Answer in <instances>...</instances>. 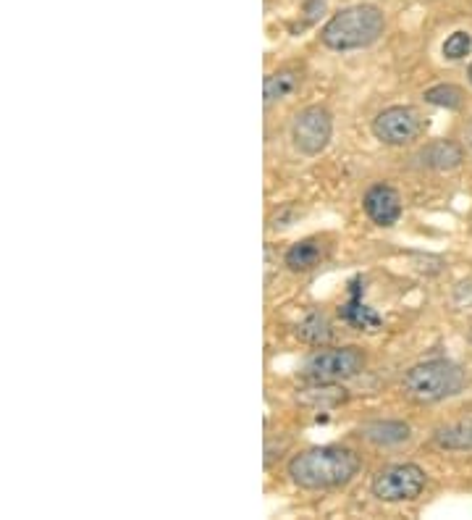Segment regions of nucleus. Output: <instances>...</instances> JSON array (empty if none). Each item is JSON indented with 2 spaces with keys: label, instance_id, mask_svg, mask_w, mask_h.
Listing matches in <instances>:
<instances>
[{
  "label": "nucleus",
  "instance_id": "f8f14e48",
  "mask_svg": "<svg viewBox=\"0 0 472 520\" xmlns=\"http://www.w3.org/2000/svg\"><path fill=\"white\" fill-rule=\"evenodd\" d=\"M417 166L431 171H454L465 163V150L462 145L452 140H436L428 142L420 153L415 155Z\"/></svg>",
  "mask_w": 472,
  "mask_h": 520
},
{
  "label": "nucleus",
  "instance_id": "6ab92c4d",
  "mask_svg": "<svg viewBox=\"0 0 472 520\" xmlns=\"http://www.w3.org/2000/svg\"><path fill=\"white\" fill-rule=\"evenodd\" d=\"M452 300L459 308H472V279H465V282H459L457 287H454Z\"/></svg>",
  "mask_w": 472,
  "mask_h": 520
},
{
  "label": "nucleus",
  "instance_id": "0eeeda50",
  "mask_svg": "<svg viewBox=\"0 0 472 520\" xmlns=\"http://www.w3.org/2000/svg\"><path fill=\"white\" fill-rule=\"evenodd\" d=\"M370 129H373L375 140L386 148H407V145H415L420 140L425 124L417 108L389 106L375 116Z\"/></svg>",
  "mask_w": 472,
  "mask_h": 520
},
{
  "label": "nucleus",
  "instance_id": "7ed1b4c3",
  "mask_svg": "<svg viewBox=\"0 0 472 520\" xmlns=\"http://www.w3.org/2000/svg\"><path fill=\"white\" fill-rule=\"evenodd\" d=\"M465 384L467 376L457 363L436 358L407 368L402 381H399V389L415 405H436V402H444L462 392Z\"/></svg>",
  "mask_w": 472,
  "mask_h": 520
},
{
  "label": "nucleus",
  "instance_id": "f03ea898",
  "mask_svg": "<svg viewBox=\"0 0 472 520\" xmlns=\"http://www.w3.org/2000/svg\"><path fill=\"white\" fill-rule=\"evenodd\" d=\"M386 32V16L378 6L357 3L336 11L320 29V43L334 53H352L375 45Z\"/></svg>",
  "mask_w": 472,
  "mask_h": 520
},
{
  "label": "nucleus",
  "instance_id": "412c9836",
  "mask_svg": "<svg viewBox=\"0 0 472 520\" xmlns=\"http://www.w3.org/2000/svg\"><path fill=\"white\" fill-rule=\"evenodd\" d=\"M465 140H467V145H470V150H472V119L467 121V127H465Z\"/></svg>",
  "mask_w": 472,
  "mask_h": 520
},
{
  "label": "nucleus",
  "instance_id": "2eb2a0df",
  "mask_svg": "<svg viewBox=\"0 0 472 520\" xmlns=\"http://www.w3.org/2000/svg\"><path fill=\"white\" fill-rule=\"evenodd\" d=\"M433 444L444 452H472V418L438 426L433 431Z\"/></svg>",
  "mask_w": 472,
  "mask_h": 520
},
{
  "label": "nucleus",
  "instance_id": "4be33fe9",
  "mask_svg": "<svg viewBox=\"0 0 472 520\" xmlns=\"http://www.w3.org/2000/svg\"><path fill=\"white\" fill-rule=\"evenodd\" d=\"M467 74H470V82H472V64H470V69H467Z\"/></svg>",
  "mask_w": 472,
  "mask_h": 520
},
{
  "label": "nucleus",
  "instance_id": "ddd939ff",
  "mask_svg": "<svg viewBox=\"0 0 472 520\" xmlns=\"http://www.w3.org/2000/svg\"><path fill=\"white\" fill-rule=\"evenodd\" d=\"M302 69L299 66H281V69L271 71L263 82V103L265 108H273L278 103H284L302 87Z\"/></svg>",
  "mask_w": 472,
  "mask_h": 520
},
{
  "label": "nucleus",
  "instance_id": "dca6fc26",
  "mask_svg": "<svg viewBox=\"0 0 472 520\" xmlns=\"http://www.w3.org/2000/svg\"><path fill=\"white\" fill-rule=\"evenodd\" d=\"M347 397V389H341L339 384H318V381H313V387L310 389H302V392H299V402L313 410L339 408L341 402H347Z\"/></svg>",
  "mask_w": 472,
  "mask_h": 520
},
{
  "label": "nucleus",
  "instance_id": "f257e3e1",
  "mask_svg": "<svg viewBox=\"0 0 472 520\" xmlns=\"http://www.w3.org/2000/svg\"><path fill=\"white\" fill-rule=\"evenodd\" d=\"M362 471V457L341 444H323V447H307L292 455L286 465V476L292 484L305 492H326L352 484Z\"/></svg>",
  "mask_w": 472,
  "mask_h": 520
},
{
  "label": "nucleus",
  "instance_id": "f3484780",
  "mask_svg": "<svg viewBox=\"0 0 472 520\" xmlns=\"http://www.w3.org/2000/svg\"><path fill=\"white\" fill-rule=\"evenodd\" d=\"M425 103H431L436 108H446V111H459V108L465 106V92L462 87L457 85H436V87H428L423 92Z\"/></svg>",
  "mask_w": 472,
  "mask_h": 520
},
{
  "label": "nucleus",
  "instance_id": "1a4fd4ad",
  "mask_svg": "<svg viewBox=\"0 0 472 520\" xmlns=\"http://www.w3.org/2000/svg\"><path fill=\"white\" fill-rule=\"evenodd\" d=\"M339 313L341 321L357 331H378L383 326L381 313H375L365 303V282H362V276H354L352 282H349V300L341 305Z\"/></svg>",
  "mask_w": 472,
  "mask_h": 520
},
{
  "label": "nucleus",
  "instance_id": "aec40b11",
  "mask_svg": "<svg viewBox=\"0 0 472 520\" xmlns=\"http://www.w3.org/2000/svg\"><path fill=\"white\" fill-rule=\"evenodd\" d=\"M302 11H305V27L307 24H315L323 16V11H326V0H307Z\"/></svg>",
  "mask_w": 472,
  "mask_h": 520
},
{
  "label": "nucleus",
  "instance_id": "9b49d317",
  "mask_svg": "<svg viewBox=\"0 0 472 520\" xmlns=\"http://www.w3.org/2000/svg\"><path fill=\"white\" fill-rule=\"evenodd\" d=\"M328 258V245L320 237H305L297 239L289 250L284 253V266L292 274H307Z\"/></svg>",
  "mask_w": 472,
  "mask_h": 520
},
{
  "label": "nucleus",
  "instance_id": "6e6552de",
  "mask_svg": "<svg viewBox=\"0 0 472 520\" xmlns=\"http://www.w3.org/2000/svg\"><path fill=\"white\" fill-rule=\"evenodd\" d=\"M362 208H365V216H368L375 226H383V229L399 224V218H402L404 213L399 190H394L391 184H383V182L373 184V187L365 192V197H362Z\"/></svg>",
  "mask_w": 472,
  "mask_h": 520
},
{
  "label": "nucleus",
  "instance_id": "9d476101",
  "mask_svg": "<svg viewBox=\"0 0 472 520\" xmlns=\"http://www.w3.org/2000/svg\"><path fill=\"white\" fill-rule=\"evenodd\" d=\"M357 434L373 447H402L412 439L410 423L396 421V418H375V421L362 423Z\"/></svg>",
  "mask_w": 472,
  "mask_h": 520
},
{
  "label": "nucleus",
  "instance_id": "a211bd4d",
  "mask_svg": "<svg viewBox=\"0 0 472 520\" xmlns=\"http://www.w3.org/2000/svg\"><path fill=\"white\" fill-rule=\"evenodd\" d=\"M444 58L446 61H462V58L470 56L472 50V37L470 32H465V29H459V32H454L449 40L444 43Z\"/></svg>",
  "mask_w": 472,
  "mask_h": 520
},
{
  "label": "nucleus",
  "instance_id": "39448f33",
  "mask_svg": "<svg viewBox=\"0 0 472 520\" xmlns=\"http://www.w3.org/2000/svg\"><path fill=\"white\" fill-rule=\"evenodd\" d=\"M425 484H428V473L420 465L394 463L375 473L370 481V494L378 502L399 505V502H415L423 494Z\"/></svg>",
  "mask_w": 472,
  "mask_h": 520
},
{
  "label": "nucleus",
  "instance_id": "20e7f679",
  "mask_svg": "<svg viewBox=\"0 0 472 520\" xmlns=\"http://www.w3.org/2000/svg\"><path fill=\"white\" fill-rule=\"evenodd\" d=\"M368 366V355L357 345L344 347H315L302 363V379L318 381V384H341L354 376H360Z\"/></svg>",
  "mask_w": 472,
  "mask_h": 520
},
{
  "label": "nucleus",
  "instance_id": "4468645a",
  "mask_svg": "<svg viewBox=\"0 0 472 520\" xmlns=\"http://www.w3.org/2000/svg\"><path fill=\"white\" fill-rule=\"evenodd\" d=\"M294 334H297L299 342H305L310 347H328L334 342L336 331L331 318L323 313V310H310L297 326H294Z\"/></svg>",
  "mask_w": 472,
  "mask_h": 520
},
{
  "label": "nucleus",
  "instance_id": "423d86ee",
  "mask_svg": "<svg viewBox=\"0 0 472 520\" xmlns=\"http://www.w3.org/2000/svg\"><path fill=\"white\" fill-rule=\"evenodd\" d=\"M289 137H292L294 150L305 158L326 153V148L334 140V116L323 106L302 108L292 119Z\"/></svg>",
  "mask_w": 472,
  "mask_h": 520
}]
</instances>
